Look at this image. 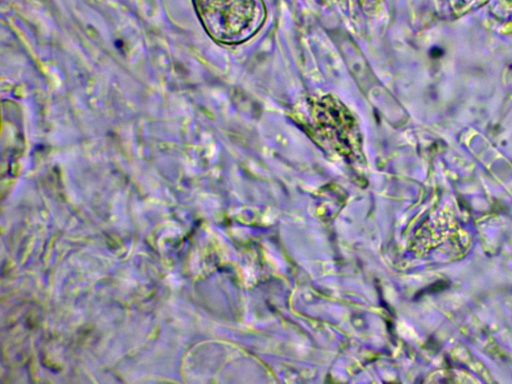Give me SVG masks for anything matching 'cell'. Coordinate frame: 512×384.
<instances>
[{"label":"cell","instance_id":"1","mask_svg":"<svg viewBox=\"0 0 512 384\" xmlns=\"http://www.w3.org/2000/svg\"><path fill=\"white\" fill-rule=\"evenodd\" d=\"M193 5L208 35L228 45L253 37L267 14L263 0H193Z\"/></svg>","mask_w":512,"mask_h":384}]
</instances>
